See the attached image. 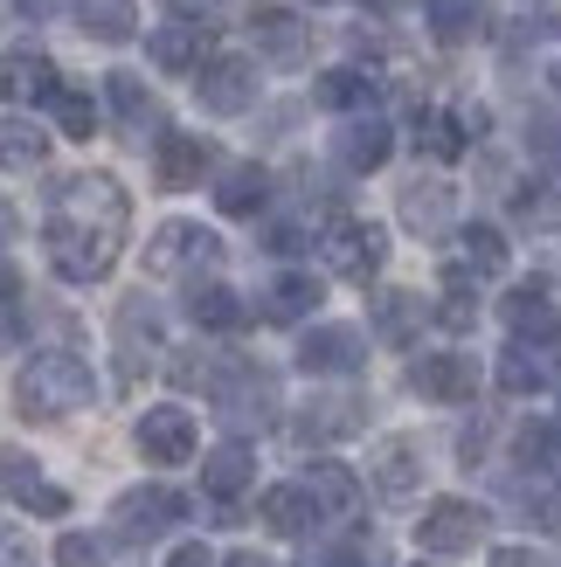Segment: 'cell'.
I'll return each mask as SVG.
<instances>
[{
	"mask_svg": "<svg viewBox=\"0 0 561 567\" xmlns=\"http://www.w3.org/2000/svg\"><path fill=\"white\" fill-rule=\"evenodd\" d=\"M49 111H55V125H63L70 138H91V132H98V104L83 97V91H70V83H55Z\"/></svg>",
	"mask_w": 561,
	"mask_h": 567,
	"instance_id": "obj_39",
	"label": "cell"
},
{
	"mask_svg": "<svg viewBox=\"0 0 561 567\" xmlns=\"http://www.w3.org/2000/svg\"><path fill=\"white\" fill-rule=\"evenodd\" d=\"M298 567H354V554H347L340 540H313V547L298 554Z\"/></svg>",
	"mask_w": 561,
	"mask_h": 567,
	"instance_id": "obj_45",
	"label": "cell"
},
{
	"mask_svg": "<svg viewBox=\"0 0 561 567\" xmlns=\"http://www.w3.org/2000/svg\"><path fill=\"white\" fill-rule=\"evenodd\" d=\"M492 381H499V394H520V402H527V394H541L554 374H548V360L534 347H507L499 367H492Z\"/></svg>",
	"mask_w": 561,
	"mask_h": 567,
	"instance_id": "obj_36",
	"label": "cell"
},
{
	"mask_svg": "<svg viewBox=\"0 0 561 567\" xmlns=\"http://www.w3.org/2000/svg\"><path fill=\"white\" fill-rule=\"evenodd\" d=\"M153 174L166 194H187V187H202L215 174V138L202 132H160V146H153Z\"/></svg>",
	"mask_w": 561,
	"mask_h": 567,
	"instance_id": "obj_13",
	"label": "cell"
},
{
	"mask_svg": "<svg viewBox=\"0 0 561 567\" xmlns=\"http://www.w3.org/2000/svg\"><path fill=\"white\" fill-rule=\"evenodd\" d=\"M388 153H396V125L375 118V111H360V118H340V132H333V159H340L347 174H381Z\"/></svg>",
	"mask_w": 561,
	"mask_h": 567,
	"instance_id": "obj_16",
	"label": "cell"
},
{
	"mask_svg": "<svg viewBox=\"0 0 561 567\" xmlns=\"http://www.w3.org/2000/svg\"><path fill=\"white\" fill-rule=\"evenodd\" d=\"M402 229H416V236H443V229H451V187H443V181H409L402 187Z\"/></svg>",
	"mask_w": 561,
	"mask_h": 567,
	"instance_id": "obj_29",
	"label": "cell"
},
{
	"mask_svg": "<svg viewBox=\"0 0 561 567\" xmlns=\"http://www.w3.org/2000/svg\"><path fill=\"white\" fill-rule=\"evenodd\" d=\"M486 567H541V560H534V547H492Z\"/></svg>",
	"mask_w": 561,
	"mask_h": 567,
	"instance_id": "obj_48",
	"label": "cell"
},
{
	"mask_svg": "<svg viewBox=\"0 0 561 567\" xmlns=\"http://www.w3.org/2000/svg\"><path fill=\"white\" fill-rule=\"evenodd\" d=\"M55 560H63V567H104V547H98V540H83V533H63Z\"/></svg>",
	"mask_w": 561,
	"mask_h": 567,
	"instance_id": "obj_44",
	"label": "cell"
},
{
	"mask_svg": "<svg viewBox=\"0 0 561 567\" xmlns=\"http://www.w3.org/2000/svg\"><path fill=\"white\" fill-rule=\"evenodd\" d=\"M91 402H98V374H91V360H83V353L49 347V353H35L14 374V409L28 422H63L76 409H91Z\"/></svg>",
	"mask_w": 561,
	"mask_h": 567,
	"instance_id": "obj_2",
	"label": "cell"
},
{
	"mask_svg": "<svg viewBox=\"0 0 561 567\" xmlns=\"http://www.w3.org/2000/svg\"><path fill=\"white\" fill-rule=\"evenodd\" d=\"M208 402L215 415L236 430V443L249 430H264V422H277V409H285V394H277V374L257 360H215V374H208Z\"/></svg>",
	"mask_w": 561,
	"mask_h": 567,
	"instance_id": "obj_3",
	"label": "cell"
},
{
	"mask_svg": "<svg viewBox=\"0 0 561 567\" xmlns=\"http://www.w3.org/2000/svg\"><path fill=\"white\" fill-rule=\"evenodd\" d=\"M527 519H534L541 533H561V485H541V492H527Z\"/></svg>",
	"mask_w": 561,
	"mask_h": 567,
	"instance_id": "obj_42",
	"label": "cell"
},
{
	"mask_svg": "<svg viewBox=\"0 0 561 567\" xmlns=\"http://www.w3.org/2000/svg\"><path fill=\"white\" fill-rule=\"evenodd\" d=\"M298 367H305L313 381H347V374H360V367H368V332L326 319V326H313V332L298 339Z\"/></svg>",
	"mask_w": 561,
	"mask_h": 567,
	"instance_id": "obj_6",
	"label": "cell"
},
{
	"mask_svg": "<svg viewBox=\"0 0 561 567\" xmlns=\"http://www.w3.org/2000/svg\"><path fill=\"white\" fill-rule=\"evenodd\" d=\"M430 319H443L451 332H465L471 319H479V298H471V291H443V305L430 311Z\"/></svg>",
	"mask_w": 561,
	"mask_h": 567,
	"instance_id": "obj_43",
	"label": "cell"
},
{
	"mask_svg": "<svg viewBox=\"0 0 561 567\" xmlns=\"http://www.w3.org/2000/svg\"><path fill=\"white\" fill-rule=\"evenodd\" d=\"M424 319H430V305L416 291H381L375 298V332L388 339V347H409V339L424 332Z\"/></svg>",
	"mask_w": 561,
	"mask_h": 567,
	"instance_id": "obj_34",
	"label": "cell"
},
{
	"mask_svg": "<svg viewBox=\"0 0 561 567\" xmlns=\"http://www.w3.org/2000/svg\"><path fill=\"white\" fill-rule=\"evenodd\" d=\"M160 353V305L153 298H125L119 305V360L139 374V360Z\"/></svg>",
	"mask_w": 561,
	"mask_h": 567,
	"instance_id": "obj_27",
	"label": "cell"
},
{
	"mask_svg": "<svg viewBox=\"0 0 561 567\" xmlns=\"http://www.w3.org/2000/svg\"><path fill=\"white\" fill-rule=\"evenodd\" d=\"M499 319H507V332H513V347H554L561 339V311H554V298H548V284L534 277V284H513L507 298H499Z\"/></svg>",
	"mask_w": 561,
	"mask_h": 567,
	"instance_id": "obj_12",
	"label": "cell"
},
{
	"mask_svg": "<svg viewBox=\"0 0 561 567\" xmlns=\"http://www.w3.org/2000/svg\"><path fill=\"white\" fill-rule=\"evenodd\" d=\"M554 83H561V63H554Z\"/></svg>",
	"mask_w": 561,
	"mask_h": 567,
	"instance_id": "obj_54",
	"label": "cell"
},
{
	"mask_svg": "<svg viewBox=\"0 0 561 567\" xmlns=\"http://www.w3.org/2000/svg\"><path fill=\"white\" fill-rule=\"evenodd\" d=\"M222 567H271V560H264V554H249V547H243V554H230V560H222Z\"/></svg>",
	"mask_w": 561,
	"mask_h": 567,
	"instance_id": "obj_52",
	"label": "cell"
},
{
	"mask_svg": "<svg viewBox=\"0 0 561 567\" xmlns=\"http://www.w3.org/2000/svg\"><path fill=\"white\" fill-rule=\"evenodd\" d=\"M319 298H326V284H319L313 270H285V277L264 284L257 311H264L271 326H298V319H313V311H319Z\"/></svg>",
	"mask_w": 561,
	"mask_h": 567,
	"instance_id": "obj_20",
	"label": "cell"
},
{
	"mask_svg": "<svg viewBox=\"0 0 561 567\" xmlns=\"http://www.w3.org/2000/svg\"><path fill=\"white\" fill-rule=\"evenodd\" d=\"M0 243H14V208L0 202Z\"/></svg>",
	"mask_w": 561,
	"mask_h": 567,
	"instance_id": "obj_53",
	"label": "cell"
},
{
	"mask_svg": "<svg viewBox=\"0 0 561 567\" xmlns=\"http://www.w3.org/2000/svg\"><path fill=\"white\" fill-rule=\"evenodd\" d=\"M513 464L534 471L541 485H561V422H527L513 436Z\"/></svg>",
	"mask_w": 561,
	"mask_h": 567,
	"instance_id": "obj_30",
	"label": "cell"
},
{
	"mask_svg": "<svg viewBox=\"0 0 561 567\" xmlns=\"http://www.w3.org/2000/svg\"><path fill=\"white\" fill-rule=\"evenodd\" d=\"M249 477H257V450L249 443H215L208 457H202V492L208 498H236V492H249Z\"/></svg>",
	"mask_w": 561,
	"mask_h": 567,
	"instance_id": "obj_26",
	"label": "cell"
},
{
	"mask_svg": "<svg viewBox=\"0 0 561 567\" xmlns=\"http://www.w3.org/2000/svg\"><path fill=\"white\" fill-rule=\"evenodd\" d=\"M424 21H430V35H437L443 49L486 42V28H492V14H486V0H424Z\"/></svg>",
	"mask_w": 561,
	"mask_h": 567,
	"instance_id": "obj_24",
	"label": "cell"
},
{
	"mask_svg": "<svg viewBox=\"0 0 561 567\" xmlns=\"http://www.w3.org/2000/svg\"><path fill=\"white\" fill-rule=\"evenodd\" d=\"M76 28L91 42H132L139 35V0H70Z\"/></svg>",
	"mask_w": 561,
	"mask_h": 567,
	"instance_id": "obj_28",
	"label": "cell"
},
{
	"mask_svg": "<svg viewBox=\"0 0 561 567\" xmlns=\"http://www.w3.org/2000/svg\"><path fill=\"white\" fill-rule=\"evenodd\" d=\"M166 8H174V21H208L222 0H166Z\"/></svg>",
	"mask_w": 561,
	"mask_h": 567,
	"instance_id": "obj_47",
	"label": "cell"
},
{
	"mask_svg": "<svg viewBox=\"0 0 561 567\" xmlns=\"http://www.w3.org/2000/svg\"><path fill=\"white\" fill-rule=\"evenodd\" d=\"M368 477H375L381 498H416V485H424V450H416L409 436H388V443H375Z\"/></svg>",
	"mask_w": 561,
	"mask_h": 567,
	"instance_id": "obj_21",
	"label": "cell"
},
{
	"mask_svg": "<svg viewBox=\"0 0 561 567\" xmlns=\"http://www.w3.org/2000/svg\"><path fill=\"white\" fill-rule=\"evenodd\" d=\"M222 264V236L202 229V221H160L153 243H146V270L153 277H194L202 284V270Z\"/></svg>",
	"mask_w": 561,
	"mask_h": 567,
	"instance_id": "obj_5",
	"label": "cell"
},
{
	"mask_svg": "<svg viewBox=\"0 0 561 567\" xmlns=\"http://www.w3.org/2000/svg\"><path fill=\"white\" fill-rule=\"evenodd\" d=\"M49 159V132L35 118H0V174H35Z\"/></svg>",
	"mask_w": 561,
	"mask_h": 567,
	"instance_id": "obj_31",
	"label": "cell"
},
{
	"mask_svg": "<svg viewBox=\"0 0 561 567\" xmlns=\"http://www.w3.org/2000/svg\"><path fill=\"white\" fill-rule=\"evenodd\" d=\"M375 97H381V83L368 76V70H326V76H313V104L319 111H340V118H360V111H375Z\"/></svg>",
	"mask_w": 561,
	"mask_h": 567,
	"instance_id": "obj_23",
	"label": "cell"
},
{
	"mask_svg": "<svg viewBox=\"0 0 561 567\" xmlns=\"http://www.w3.org/2000/svg\"><path fill=\"white\" fill-rule=\"evenodd\" d=\"M187 319L202 332H236L249 319V305L230 291V284H194V291H187Z\"/></svg>",
	"mask_w": 561,
	"mask_h": 567,
	"instance_id": "obj_32",
	"label": "cell"
},
{
	"mask_svg": "<svg viewBox=\"0 0 561 567\" xmlns=\"http://www.w3.org/2000/svg\"><path fill=\"white\" fill-rule=\"evenodd\" d=\"M55 83H63V76H55V63L42 49H8V55H0V97H8V104H49Z\"/></svg>",
	"mask_w": 561,
	"mask_h": 567,
	"instance_id": "obj_19",
	"label": "cell"
},
{
	"mask_svg": "<svg viewBox=\"0 0 561 567\" xmlns=\"http://www.w3.org/2000/svg\"><path fill=\"white\" fill-rule=\"evenodd\" d=\"M360 422H368V402H360V394H313V402L292 415V443H298V450L347 443Z\"/></svg>",
	"mask_w": 561,
	"mask_h": 567,
	"instance_id": "obj_11",
	"label": "cell"
},
{
	"mask_svg": "<svg viewBox=\"0 0 561 567\" xmlns=\"http://www.w3.org/2000/svg\"><path fill=\"white\" fill-rule=\"evenodd\" d=\"M194 97H202V111H215V118H243V111L257 104V63H249V55H208V63L194 70Z\"/></svg>",
	"mask_w": 561,
	"mask_h": 567,
	"instance_id": "obj_9",
	"label": "cell"
},
{
	"mask_svg": "<svg viewBox=\"0 0 561 567\" xmlns=\"http://www.w3.org/2000/svg\"><path fill=\"white\" fill-rule=\"evenodd\" d=\"M257 519L271 526V533H292V540H305V533H313V498H305L298 485H271L264 498H257Z\"/></svg>",
	"mask_w": 561,
	"mask_h": 567,
	"instance_id": "obj_35",
	"label": "cell"
},
{
	"mask_svg": "<svg viewBox=\"0 0 561 567\" xmlns=\"http://www.w3.org/2000/svg\"><path fill=\"white\" fill-rule=\"evenodd\" d=\"M55 8H63V0H14V14H28V21H49Z\"/></svg>",
	"mask_w": 561,
	"mask_h": 567,
	"instance_id": "obj_50",
	"label": "cell"
},
{
	"mask_svg": "<svg viewBox=\"0 0 561 567\" xmlns=\"http://www.w3.org/2000/svg\"><path fill=\"white\" fill-rule=\"evenodd\" d=\"M166 567H215V554L202 540H187V547H174V560H166Z\"/></svg>",
	"mask_w": 561,
	"mask_h": 567,
	"instance_id": "obj_49",
	"label": "cell"
},
{
	"mask_svg": "<svg viewBox=\"0 0 561 567\" xmlns=\"http://www.w3.org/2000/svg\"><path fill=\"white\" fill-rule=\"evenodd\" d=\"M125 221L132 202L111 174H70L63 187L49 194V221H42V243H49V264L63 284H104L111 264L125 249Z\"/></svg>",
	"mask_w": 561,
	"mask_h": 567,
	"instance_id": "obj_1",
	"label": "cell"
},
{
	"mask_svg": "<svg viewBox=\"0 0 561 567\" xmlns=\"http://www.w3.org/2000/svg\"><path fill=\"white\" fill-rule=\"evenodd\" d=\"M416 146H424L430 159H458L471 146V132L458 111H416Z\"/></svg>",
	"mask_w": 561,
	"mask_h": 567,
	"instance_id": "obj_37",
	"label": "cell"
},
{
	"mask_svg": "<svg viewBox=\"0 0 561 567\" xmlns=\"http://www.w3.org/2000/svg\"><path fill=\"white\" fill-rule=\"evenodd\" d=\"M181 519H187V498L166 492V485H132V492H119V505H111L119 540H160V533H174Z\"/></svg>",
	"mask_w": 561,
	"mask_h": 567,
	"instance_id": "obj_8",
	"label": "cell"
},
{
	"mask_svg": "<svg viewBox=\"0 0 561 567\" xmlns=\"http://www.w3.org/2000/svg\"><path fill=\"white\" fill-rule=\"evenodd\" d=\"M0 498H14L21 513H42V519H63L70 513V492L49 485L42 464L28 450H0Z\"/></svg>",
	"mask_w": 561,
	"mask_h": 567,
	"instance_id": "obj_14",
	"label": "cell"
},
{
	"mask_svg": "<svg viewBox=\"0 0 561 567\" xmlns=\"http://www.w3.org/2000/svg\"><path fill=\"white\" fill-rule=\"evenodd\" d=\"M271 249H277V257H292V249H305V229H298V221H277V229H271Z\"/></svg>",
	"mask_w": 561,
	"mask_h": 567,
	"instance_id": "obj_46",
	"label": "cell"
},
{
	"mask_svg": "<svg viewBox=\"0 0 561 567\" xmlns=\"http://www.w3.org/2000/svg\"><path fill=\"white\" fill-rule=\"evenodd\" d=\"M479 533H486V505H471V498H430L424 519H416V540L430 554H471Z\"/></svg>",
	"mask_w": 561,
	"mask_h": 567,
	"instance_id": "obj_10",
	"label": "cell"
},
{
	"mask_svg": "<svg viewBox=\"0 0 561 567\" xmlns=\"http://www.w3.org/2000/svg\"><path fill=\"white\" fill-rule=\"evenodd\" d=\"M319 257L333 264V277L368 284L388 264V229H381V221H360V215H333L319 229Z\"/></svg>",
	"mask_w": 561,
	"mask_h": 567,
	"instance_id": "obj_4",
	"label": "cell"
},
{
	"mask_svg": "<svg viewBox=\"0 0 561 567\" xmlns=\"http://www.w3.org/2000/svg\"><path fill=\"white\" fill-rule=\"evenodd\" d=\"M104 97H111V111H119L125 132H153V125H160V104H153V91H146L132 70H111V76H104Z\"/></svg>",
	"mask_w": 561,
	"mask_h": 567,
	"instance_id": "obj_33",
	"label": "cell"
},
{
	"mask_svg": "<svg viewBox=\"0 0 561 567\" xmlns=\"http://www.w3.org/2000/svg\"><path fill=\"white\" fill-rule=\"evenodd\" d=\"M298 492L313 498V513H333V519H340V513H354V505H360V471H347V464L319 457L313 471L298 477Z\"/></svg>",
	"mask_w": 561,
	"mask_h": 567,
	"instance_id": "obj_25",
	"label": "cell"
},
{
	"mask_svg": "<svg viewBox=\"0 0 561 567\" xmlns=\"http://www.w3.org/2000/svg\"><path fill=\"white\" fill-rule=\"evenodd\" d=\"M215 208H222V215H236V221L264 215V208H271V174H264L257 159L222 166V181H215Z\"/></svg>",
	"mask_w": 561,
	"mask_h": 567,
	"instance_id": "obj_22",
	"label": "cell"
},
{
	"mask_svg": "<svg viewBox=\"0 0 561 567\" xmlns=\"http://www.w3.org/2000/svg\"><path fill=\"white\" fill-rule=\"evenodd\" d=\"M132 443H139V457H146V464L174 471V464H187L194 450H202V430H194V415L181 402H160V409H146V415L132 422Z\"/></svg>",
	"mask_w": 561,
	"mask_h": 567,
	"instance_id": "obj_7",
	"label": "cell"
},
{
	"mask_svg": "<svg viewBox=\"0 0 561 567\" xmlns=\"http://www.w3.org/2000/svg\"><path fill=\"white\" fill-rule=\"evenodd\" d=\"M409 388L424 394V402L458 409V402L479 394V360L471 353H424V360H409Z\"/></svg>",
	"mask_w": 561,
	"mask_h": 567,
	"instance_id": "obj_15",
	"label": "cell"
},
{
	"mask_svg": "<svg viewBox=\"0 0 561 567\" xmlns=\"http://www.w3.org/2000/svg\"><path fill=\"white\" fill-rule=\"evenodd\" d=\"M14 291H21V277H14V264H8V257H0V305H8Z\"/></svg>",
	"mask_w": 561,
	"mask_h": 567,
	"instance_id": "obj_51",
	"label": "cell"
},
{
	"mask_svg": "<svg viewBox=\"0 0 561 567\" xmlns=\"http://www.w3.org/2000/svg\"><path fill=\"white\" fill-rule=\"evenodd\" d=\"M249 42H257L264 63L298 70L305 55H313V28H305L292 8H249Z\"/></svg>",
	"mask_w": 561,
	"mask_h": 567,
	"instance_id": "obj_17",
	"label": "cell"
},
{
	"mask_svg": "<svg viewBox=\"0 0 561 567\" xmlns=\"http://www.w3.org/2000/svg\"><path fill=\"white\" fill-rule=\"evenodd\" d=\"M146 55H153V70H166V76H194L208 63V21H160L146 35Z\"/></svg>",
	"mask_w": 561,
	"mask_h": 567,
	"instance_id": "obj_18",
	"label": "cell"
},
{
	"mask_svg": "<svg viewBox=\"0 0 561 567\" xmlns=\"http://www.w3.org/2000/svg\"><path fill=\"white\" fill-rule=\"evenodd\" d=\"M527 153L541 166H561V111H534L527 118Z\"/></svg>",
	"mask_w": 561,
	"mask_h": 567,
	"instance_id": "obj_40",
	"label": "cell"
},
{
	"mask_svg": "<svg viewBox=\"0 0 561 567\" xmlns=\"http://www.w3.org/2000/svg\"><path fill=\"white\" fill-rule=\"evenodd\" d=\"M513 215L527 221V229H561V194H520V202H513Z\"/></svg>",
	"mask_w": 561,
	"mask_h": 567,
	"instance_id": "obj_41",
	"label": "cell"
},
{
	"mask_svg": "<svg viewBox=\"0 0 561 567\" xmlns=\"http://www.w3.org/2000/svg\"><path fill=\"white\" fill-rule=\"evenodd\" d=\"M458 243H465V257H458V264H465L471 277H499V270H507V236H499L492 221H465Z\"/></svg>",
	"mask_w": 561,
	"mask_h": 567,
	"instance_id": "obj_38",
	"label": "cell"
}]
</instances>
